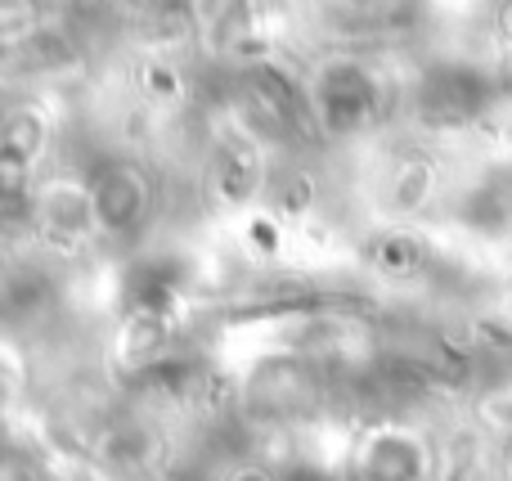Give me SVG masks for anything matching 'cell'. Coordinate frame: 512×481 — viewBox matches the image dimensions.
<instances>
[{
  "label": "cell",
  "instance_id": "cell-1",
  "mask_svg": "<svg viewBox=\"0 0 512 481\" xmlns=\"http://www.w3.org/2000/svg\"><path fill=\"white\" fill-rule=\"evenodd\" d=\"M27 27H36V5L32 0H0V41H14Z\"/></svg>",
  "mask_w": 512,
  "mask_h": 481
},
{
  "label": "cell",
  "instance_id": "cell-2",
  "mask_svg": "<svg viewBox=\"0 0 512 481\" xmlns=\"http://www.w3.org/2000/svg\"><path fill=\"white\" fill-rule=\"evenodd\" d=\"M140 5H158V0H140Z\"/></svg>",
  "mask_w": 512,
  "mask_h": 481
}]
</instances>
